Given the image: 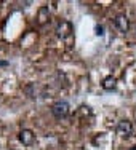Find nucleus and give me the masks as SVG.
Wrapping results in <instances>:
<instances>
[{
	"label": "nucleus",
	"instance_id": "1",
	"mask_svg": "<svg viewBox=\"0 0 136 150\" xmlns=\"http://www.w3.org/2000/svg\"><path fill=\"white\" fill-rule=\"evenodd\" d=\"M69 110H70V105L67 101H56L51 105V115L58 120H63L69 115Z\"/></svg>",
	"mask_w": 136,
	"mask_h": 150
},
{
	"label": "nucleus",
	"instance_id": "8",
	"mask_svg": "<svg viewBox=\"0 0 136 150\" xmlns=\"http://www.w3.org/2000/svg\"><path fill=\"white\" fill-rule=\"evenodd\" d=\"M95 34L98 35V37H103V35H104V27L103 26H95Z\"/></svg>",
	"mask_w": 136,
	"mask_h": 150
},
{
	"label": "nucleus",
	"instance_id": "3",
	"mask_svg": "<svg viewBox=\"0 0 136 150\" xmlns=\"http://www.w3.org/2000/svg\"><path fill=\"white\" fill-rule=\"evenodd\" d=\"M72 32H74V27L69 21H61L58 26H56V35H58L59 38H63V40L69 37Z\"/></svg>",
	"mask_w": 136,
	"mask_h": 150
},
{
	"label": "nucleus",
	"instance_id": "9",
	"mask_svg": "<svg viewBox=\"0 0 136 150\" xmlns=\"http://www.w3.org/2000/svg\"><path fill=\"white\" fill-rule=\"evenodd\" d=\"M131 150H136V147H135V149H131Z\"/></svg>",
	"mask_w": 136,
	"mask_h": 150
},
{
	"label": "nucleus",
	"instance_id": "2",
	"mask_svg": "<svg viewBox=\"0 0 136 150\" xmlns=\"http://www.w3.org/2000/svg\"><path fill=\"white\" fill-rule=\"evenodd\" d=\"M115 133L120 136V137H130L133 134V123L130 120H122L117 123L115 126Z\"/></svg>",
	"mask_w": 136,
	"mask_h": 150
},
{
	"label": "nucleus",
	"instance_id": "6",
	"mask_svg": "<svg viewBox=\"0 0 136 150\" xmlns=\"http://www.w3.org/2000/svg\"><path fill=\"white\" fill-rule=\"evenodd\" d=\"M115 86H117V78L112 77V75H107L104 80H103V88H104L106 91L115 90Z\"/></svg>",
	"mask_w": 136,
	"mask_h": 150
},
{
	"label": "nucleus",
	"instance_id": "4",
	"mask_svg": "<svg viewBox=\"0 0 136 150\" xmlns=\"http://www.w3.org/2000/svg\"><path fill=\"white\" fill-rule=\"evenodd\" d=\"M114 27L119 32H122V34H127L128 29H130V21H128V18L125 15H117L114 18Z\"/></svg>",
	"mask_w": 136,
	"mask_h": 150
},
{
	"label": "nucleus",
	"instance_id": "7",
	"mask_svg": "<svg viewBox=\"0 0 136 150\" xmlns=\"http://www.w3.org/2000/svg\"><path fill=\"white\" fill-rule=\"evenodd\" d=\"M48 18H50V8L46 5H43L40 10H38L37 19H38V23H40V24H45L46 21H48Z\"/></svg>",
	"mask_w": 136,
	"mask_h": 150
},
{
	"label": "nucleus",
	"instance_id": "5",
	"mask_svg": "<svg viewBox=\"0 0 136 150\" xmlns=\"http://www.w3.org/2000/svg\"><path fill=\"white\" fill-rule=\"evenodd\" d=\"M18 139H19V142L23 145H27V147H29V145H32L34 144V141H35V134L32 133L31 129H21L19 131V134H18Z\"/></svg>",
	"mask_w": 136,
	"mask_h": 150
}]
</instances>
